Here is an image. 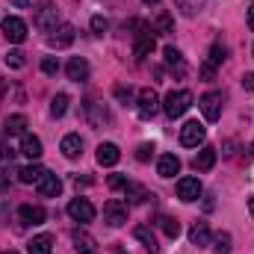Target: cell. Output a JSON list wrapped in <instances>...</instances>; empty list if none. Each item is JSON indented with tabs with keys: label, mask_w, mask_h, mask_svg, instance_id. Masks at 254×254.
Instances as JSON below:
<instances>
[{
	"label": "cell",
	"mask_w": 254,
	"mask_h": 254,
	"mask_svg": "<svg viewBox=\"0 0 254 254\" xmlns=\"http://www.w3.org/2000/svg\"><path fill=\"white\" fill-rule=\"evenodd\" d=\"M145 3H148V6H151V3H160V0H145Z\"/></svg>",
	"instance_id": "obj_47"
},
{
	"label": "cell",
	"mask_w": 254,
	"mask_h": 254,
	"mask_svg": "<svg viewBox=\"0 0 254 254\" xmlns=\"http://www.w3.org/2000/svg\"><path fill=\"white\" fill-rule=\"evenodd\" d=\"M60 151H63V154L68 157V160L80 157V154H83V139H80L77 133H68V136L63 139V145H60Z\"/></svg>",
	"instance_id": "obj_23"
},
{
	"label": "cell",
	"mask_w": 254,
	"mask_h": 254,
	"mask_svg": "<svg viewBox=\"0 0 254 254\" xmlns=\"http://www.w3.org/2000/svg\"><path fill=\"white\" fill-rule=\"evenodd\" d=\"M3 36H6L12 45H21V42L27 39V24H24L21 18L9 15V18H3Z\"/></svg>",
	"instance_id": "obj_8"
},
{
	"label": "cell",
	"mask_w": 254,
	"mask_h": 254,
	"mask_svg": "<svg viewBox=\"0 0 254 254\" xmlns=\"http://www.w3.org/2000/svg\"><path fill=\"white\" fill-rule=\"evenodd\" d=\"M213 249H216V254H228V252H231V237H228V234H219Z\"/></svg>",
	"instance_id": "obj_35"
},
{
	"label": "cell",
	"mask_w": 254,
	"mask_h": 254,
	"mask_svg": "<svg viewBox=\"0 0 254 254\" xmlns=\"http://www.w3.org/2000/svg\"><path fill=\"white\" fill-rule=\"evenodd\" d=\"M21 154L30 157V160H39L42 157V139L33 136V133H24L21 136Z\"/></svg>",
	"instance_id": "obj_19"
},
{
	"label": "cell",
	"mask_w": 254,
	"mask_h": 254,
	"mask_svg": "<svg viewBox=\"0 0 254 254\" xmlns=\"http://www.w3.org/2000/svg\"><path fill=\"white\" fill-rule=\"evenodd\" d=\"M249 27H252V30H254V3H252V6H249Z\"/></svg>",
	"instance_id": "obj_44"
},
{
	"label": "cell",
	"mask_w": 254,
	"mask_h": 254,
	"mask_svg": "<svg viewBox=\"0 0 254 254\" xmlns=\"http://www.w3.org/2000/svg\"><path fill=\"white\" fill-rule=\"evenodd\" d=\"M249 210L254 213V198H249Z\"/></svg>",
	"instance_id": "obj_46"
},
{
	"label": "cell",
	"mask_w": 254,
	"mask_h": 254,
	"mask_svg": "<svg viewBox=\"0 0 254 254\" xmlns=\"http://www.w3.org/2000/svg\"><path fill=\"white\" fill-rule=\"evenodd\" d=\"M42 71L51 74V77L60 74V60H57V57H45V60H42Z\"/></svg>",
	"instance_id": "obj_34"
},
{
	"label": "cell",
	"mask_w": 254,
	"mask_h": 254,
	"mask_svg": "<svg viewBox=\"0 0 254 254\" xmlns=\"http://www.w3.org/2000/svg\"><path fill=\"white\" fill-rule=\"evenodd\" d=\"M6 65H9V68H24L27 60H24L21 51H9V54H6Z\"/></svg>",
	"instance_id": "obj_33"
},
{
	"label": "cell",
	"mask_w": 254,
	"mask_h": 254,
	"mask_svg": "<svg viewBox=\"0 0 254 254\" xmlns=\"http://www.w3.org/2000/svg\"><path fill=\"white\" fill-rule=\"evenodd\" d=\"M27 252L30 254H54V237L51 234H39L27 243Z\"/></svg>",
	"instance_id": "obj_20"
},
{
	"label": "cell",
	"mask_w": 254,
	"mask_h": 254,
	"mask_svg": "<svg viewBox=\"0 0 254 254\" xmlns=\"http://www.w3.org/2000/svg\"><path fill=\"white\" fill-rule=\"evenodd\" d=\"M190 243L192 246H210V228H207V222H195L192 225Z\"/></svg>",
	"instance_id": "obj_25"
},
{
	"label": "cell",
	"mask_w": 254,
	"mask_h": 254,
	"mask_svg": "<svg viewBox=\"0 0 254 254\" xmlns=\"http://www.w3.org/2000/svg\"><path fill=\"white\" fill-rule=\"evenodd\" d=\"M157 110H160L157 92H154V89H142V92H139V116H142V119H154Z\"/></svg>",
	"instance_id": "obj_9"
},
{
	"label": "cell",
	"mask_w": 254,
	"mask_h": 254,
	"mask_svg": "<svg viewBox=\"0 0 254 254\" xmlns=\"http://www.w3.org/2000/svg\"><path fill=\"white\" fill-rule=\"evenodd\" d=\"M3 133L6 136H24L27 133V119L24 116H9L6 125H3Z\"/></svg>",
	"instance_id": "obj_26"
},
{
	"label": "cell",
	"mask_w": 254,
	"mask_h": 254,
	"mask_svg": "<svg viewBox=\"0 0 254 254\" xmlns=\"http://www.w3.org/2000/svg\"><path fill=\"white\" fill-rule=\"evenodd\" d=\"M198 195H201V181L198 178H181L178 181V198L181 201H198Z\"/></svg>",
	"instance_id": "obj_11"
},
{
	"label": "cell",
	"mask_w": 254,
	"mask_h": 254,
	"mask_svg": "<svg viewBox=\"0 0 254 254\" xmlns=\"http://www.w3.org/2000/svg\"><path fill=\"white\" fill-rule=\"evenodd\" d=\"M12 157H15V154H12V148H6V145H0V163H6V160L12 163Z\"/></svg>",
	"instance_id": "obj_40"
},
{
	"label": "cell",
	"mask_w": 254,
	"mask_h": 254,
	"mask_svg": "<svg viewBox=\"0 0 254 254\" xmlns=\"http://www.w3.org/2000/svg\"><path fill=\"white\" fill-rule=\"evenodd\" d=\"M213 166H216V148L213 145H204L198 151V157H195V169L198 172H210Z\"/></svg>",
	"instance_id": "obj_24"
},
{
	"label": "cell",
	"mask_w": 254,
	"mask_h": 254,
	"mask_svg": "<svg viewBox=\"0 0 254 254\" xmlns=\"http://www.w3.org/2000/svg\"><path fill=\"white\" fill-rule=\"evenodd\" d=\"M71 243H74V252L77 254H98L95 240H92L86 231H74V234H71Z\"/></svg>",
	"instance_id": "obj_18"
},
{
	"label": "cell",
	"mask_w": 254,
	"mask_h": 254,
	"mask_svg": "<svg viewBox=\"0 0 254 254\" xmlns=\"http://www.w3.org/2000/svg\"><path fill=\"white\" fill-rule=\"evenodd\" d=\"M130 27L136 30V33H133V36H136V42H133V54H136V60L151 57L154 48H157V39H154L151 24H145V21H130Z\"/></svg>",
	"instance_id": "obj_1"
},
{
	"label": "cell",
	"mask_w": 254,
	"mask_h": 254,
	"mask_svg": "<svg viewBox=\"0 0 254 254\" xmlns=\"http://www.w3.org/2000/svg\"><path fill=\"white\" fill-rule=\"evenodd\" d=\"M157 225H160V231H163L169 240H178V237H181V225H178L172 216H157Z\"/></svg>",
	"instance_id": "obj_28"
},
{
	"label": "cell",
	"mask_w": 254,
	"mask_h": 254,
	"mask_svg": "<svg viewBox=\"0 0 254 254\" xmlns=\"http://www.w3.org/2000/svg\"><path fill=\"white\" fill-rule=\"evenodd\" d=\"M95 157H98L101 166H116V163L122 160V151H119V145H113V142H101Z\"/></svg>",
	"instance_id": "obj_14"
},
{
	"label": "cell",
	"mask_w": 254,
	"mask_h": 254,
	"mask_svg": "<svg viewBox=\"0 0 254 254\" xmlns=\"http://www.w3.org/2000/svg\"><path fill=\"white\" fill-rule=\"evenodd\" d=\"M42 175H45V169H42L39 163H33V166H24V169L18 172V181H21V184H39Z\"/></svg>",
	"instance_id": "obj_27"
},
{
	"label": "cell",
	"mask_w": 254,
	"mask_h": 254,
	"mask_svg": "<svg viewBox=\"0 0 254 254\" xmlns=\"http://www.w3.org/2000/svg\"><path fill=\"white\" fill-rule=\"evenodd\" d=\"M104 222H107L110 228H122L127 222V204L122 198H110V201L104 204Z\"/></svg>",
	"instance_id": "obj_4"
},
{
	"label": "cell",
	"mask_w": 254,
	"mask_h": 254,
	"mask_svg": "<svg viewBox=\"0 0 254 254\" xmlns=\"http://www.w3.org/2000/svg\"><path fill=\"white\" fill-rule=\"evenodd\" d=\"M125 195L130 198V201H133V204H142V201H148V198H151L145 187H139V184H133V181H127V187H125Z\"/></svg>",
	"instance_id": "obj_29"
},
{
	"label": "cell",
	"mask_w": 254,
	"mask_h": 254,
	"mask_svg": "<svg viewBox=\"0 0 254 254\" xmlns=\"http://www.w3.org/2000/svg\"><path fill=\"white\" fill-rule=\"evenodd\" d=\"M154 24H157V30H160V33H166V36H169V33H175V21H172V15H169V12H160Z\"/></svg>",
	"instance_id": "obj_31"
},
{
	"label": "cell",
	"mask_w": 254,
	"mask_h": 254,
	"mask_svg": "<svg viewBox=\"0 0 254 254\" xmlns=\"http://www.w3.org/2000/svg\"><path fill=\"white\" fill-rule=\"evenodd\" d=\"M198 107H201V113H204L207 122H219L222 119V92H207Z\"/></svg>",
	"instance_id": "obj_7"
},
{
	"label": "cell",
	"mask_w": 254,
	"mask_h": 254,
	"mask_svg": "<svg viewBox=\"0 0 254 254\" xmlns=\"http://www.w3.org/2000/svg\"><path fill=\"white\" fill-rule=\"evenodd\" d=\"M71 42H74V27H71V24H60V27L54 30V36H48V45L57 48V51H60V48H68Z\"/></svg>",
	"instance_id": "obj_12"
},
{
	"label": "cell",
	"mask_w": 254,
	"mask_h": 254,
	"mask_svg": "<svg viewBox=\"0 0 254 254\" xmlns=\"http://www.w3.org/2000/svg\"><path fill=\"white\" fill-rule=\"evenodd\" d=\"M65 74H68V80L80 83V80H86V77H89V63H86L83 57H71L68 65H65Z\"/></svg>",
	"instance_id": "obj_15"
},
{
	"label": "cell",
	"mask_w": 254,
	"mask_h": 254,
	"mask_svg": "<svg viewBox=\"0 0 254 254\" xmlns=\"http://www.w3.org/2000/svg\"><path fill=\"white\" fill-rule=\"evenodd\" d=\"M133 237H136V240H139V243H142L151 254H157L160 246H157V237H154V231H151L148 225H136V228H133Z\"/></svg>",
	"instance_id": "obj_21"
},
{
	"label": "cell",
	"mask_w": 254,
	"mask_h": 254,
	"mask_svg": "<svg viewBox=\"0 0 254 254\" xmlns=\"http://www.w3.org/2000/svg\"><path fill=\"white\" fill-rule=\"evenodd\" d=\"M68 216H71L74 222L86 225V222L95 219V207H92L89 198H74V201H68Z\"/></svg>",
	"instance_id": "obj_5"
},
{
	"label": "cell",
	"mask_w": 254,
	"mask_h": 254,
	"mask_svg": "<svg viewBox=\"0 0 254 254\" xmlns=\"http://www.w3.org/2000/svg\"><path fill=\"white\" fill-rule=\"evenodd\" d=\"M68 101H71V98H68L65 92H60V95L51 101V116H54V119H63L65 113H68Z\"/></svg>",
	"instance_id": "obj_30"
},
{
	"label": "cell",
	"mask_w": 254,
	"mask_h": 254,
	"mask_svg": "<svg viewBox=\"0 0 254 254\" xmlns=\"http://www.w3.org/2000/svg\"><path fill=\"white\" fill-rule=\"evenodd\" d=\"M252 157H254V145H252Z\"/></svg>",
	"instance_id": "obj_49"
},
{
	"label": "cell",
	"mask_w": 254,
	"mask_h": 254,
	"mask_svg": "<svg viewBox=\"0 0 254 254\" xmlns=\"http://www.w3.org/2000/svg\"><path fill=\"white\" fill-rule=\"evenodd\" d=\"M190 107H192V95L187 92V89H178V92L172 89V92L163 98V110H166L169 119H181Z\"/></svg>",
	"instance_id": "obj_2"
},
{
	"label": "cell",
	"mask_w": 254,
	"mask_h": 254,
	"mask_svg": "<svg viewBox=\"0 0 254 254\" xmlns=\"http://www.w3.org/2000/svg\"><path fill=\"white\" fill-rule=\"evenodd\" d=\"M213 74H216V65H213V63L201 65V77H204V80H213Z\"/></svg>",
	"instance_id": "obj_39"
},
{
	"label": "cell",
	"mask_w": 254,
	"mask_h": 254,
	"mask_svg": "<svg viewBox=\"0 0 254 254\" xmlns=\"http://www.w3.org/2000/svg\"><path fill=\"white\" fill-rule=\"evenodd\" d=\"M110 187H113V190H125L127 178H125V175H113V178H110Z\"/></svg>",
	"instance_id": "obj_38"
},
{
	"label": "cell",
	"mask_w": 254,
	"mask_h": 254,
	"mask_svg": "<svg viewBox=\"0 0 254 254\" xmlns=\"http://www.w3.org/2000/svg\"><path fill=\"white\" fill-rule=\"evenodd\" d=\"M3 254H18V252H3Z\"/></svg>",
	"instance_id": "obj_48"
},
{
	"label": "cell",
	"mask_w": 254,
	"mask_h": 254,
	"mask_svg": "<svg viewBox=\"0 0 254 254\" xmlns=\"http://www.w3.org/2000/svg\"><path fill=\"white\" fill-rule=\"evenodd\" d=\"M151 154H154V145H151V142H142V145H139V151H136V160H139V163H148V160H151Z\"/></svg>",
	"instance_id": "obj_37"
},
{
	"label": "cell",
	"mask_w": 254,
	"mask_h": 254,
	"mask_svg": "<svg viewBox=\"0 0 254 254\" xmlns=\"http://www.w3.org/2000/svg\"><path fill=\"white\" fill-rule=\"evenodd\" d=\"M74 184H77V187H89V184H92V178H80V175H77V178H74Z\"/></svg>",
	"instance_id": "obj_42"
},
{
	"label": "cell",
	"mask_w": 254,
	"mask_h": 254,
	"mask_svg": "<svg viewBox=\"0 0 254 254\" xmlns=\"http://www.w3.org/2000/svg\"><path fill=\"white\" fill-rule=\"evenodd\" d=\"M36 190H39V195H48V198H57V195L63 192V181H60L57 175H51V172H45V175H42V181L36 184Z\"/></svg>",
	"instance_id": "obj_13"
},
{
	"label": "cell",
	"mask_w": 254,
	"mask_h": 254,
	"mask_svg": "<svg viewBox=\"0 0 254 254\" xmlns=\"http://www.w3.org/2000/svg\"><path fill=\"white\" fill-rule=\"evenodd\" d=\"M181 172V160L175 157V154H163L160 160H157V175L160 178H175Z\"/></svg>",
	"instance_id": "obj_16"
},
{
	"label": "cell",
	"mask_w": 254,
	"mask_h": 254,
	"mask_svg": "<svg viewBox=\"0 0 254 254\" xmlns=\"http://www.w3.org/2000/svg\"><path fill=\"white\" fill-rule=\"evenodd\" d=\"M86 119L92 127H104L107 125V110L104 104H95V101H86Z\"/></svg>",
	"instance_id": "obj_22"
},
{
	"label": "cell",
	"mask_w": 254,
	"mask_h": 254,
	"mask_svg": "<svg viewBox=\"0 0 254 254\" xmlns=\"http://www.w3.org/2000/svg\"><path fill=\"white\" fill-rule=\"evenodd\" d=\"M225 60H228V48L216 42V45L210 48V63H213V65H222V63H225Z\"/></svg>",
	"instance_id": "obj_32"
},
{
	"label": "cell",
	"mask_w": 254,
	"mask_h": 254,
	"mask_svg": "<svg viewBox=\"0 0 254 254\" xmlns=\"http://www.w3.org/2000/svg\"><path fill=\"white\" fill-rule=\"evenodd\" d=\"M3 92H6V80L0 77V95H3Z\"/></svg>",
	"instance_id": "obj_45"
},
{
	"label": "cell",
	"mask_w": 254,
	"mask_h": 254,
	"mask_svg": "<svg viewBox=\"0 0 254 254\" xmlns=\"http://www.w3.org/2000/svg\"><path fill=\"white\" fill-rule=\"evenodd\" d=\"M92 30H95V36H104V33L110 30V21L101 18V15H95V18H92Z\"/></svg>",
	"instance_id": "obj_36"
},
{
	"label": "cell",
	"mask_w": 254,
	"mask_h": 254,
	"mask_svg": "<svg viewBox=\"0 0 254 254\" xmlns=\"http://www.w3.org/2000/svg\"><path fill=\"white\" fill-rule=\"evenodd\" d=\"M163 60H166V68L172 71V74H178V77H187V63H184V54L178 51V48H166L163 51Z\"/></svg>",
	"instance_id": "obj_10"
},
{
	"label": "cell",
	"mask_w": 254,
	"mask_h": 254,
	"mask_svg": "<svg viewBox=\"0 0 254 254\" xmlns=\"http://www.w3.org/2000/svg\"><path fill=\"white\" fill-rule=\"evenodd\" d=\"M9 3H12V6H18V9H27L33 0H9Z\"/></svg>",
	"instance_id": "obj_43"
},
{
	"label": "cell",
	"mask_w": 254,
	"mask_h": 254,
	"mask_svg": "<svg viewBox=\"0 0 254 254\" xmlns=\"http://www.w3.org/2000/svg\"><path fill=\"white\" fill-rule=\"evenodd\" d=\"M33 24H36L39 30H45V33L57 30V24H60V12H57V6H54V3H39V9L33 12Z\"/></svg>",
	"instance_id": "obj_3"
},
{
	"label": "cell",
	"mask_w": 254,
	"mask_h": 254,
	"mask_svg": "<svg viewBox=\"0 0 254 254\" xmlns=\"http://www.w3.org/2000/svg\"><path fill=\"white\" fill-rule=\"evenodd\" d=\"M45 216H48V213H45V207H39V204H36V207H33V204H24V207L18 210V219H21L24 225H42Z\"/></svg>",
	"instance_id": "obj_17"
},
{
	"label": "cell",
	"mask_w": 254,
	"mask_h": 254,
	"mask_svg": "<svg viewBox=\"0 0 254 254\" xmlns=\"http://www.w3.org/2000/svg\"><path fill=\"white\" fill-rule=\"evenodd\" d=\"M204 136H207V130H204L201 122H195V119L181 127V145H187V148H198L204 142Z\"/></svg>",
	"instance_id": "obj_6"
},
{
	"label": "cell",
	"mask_w": 254,
	"mask_h": 254,
	"mask_svg": "<svg viewBox=\"0 0 254 254\" xmlns=\"http://www.w3.org/2000/svg\"><path fill=\"white\" fill-rule=\"evenodd\" d=\"M243 86H246L249 92H254V74H243Z\"/></svg>",
	"instance_id": "obj_41"
}]
</instances>
